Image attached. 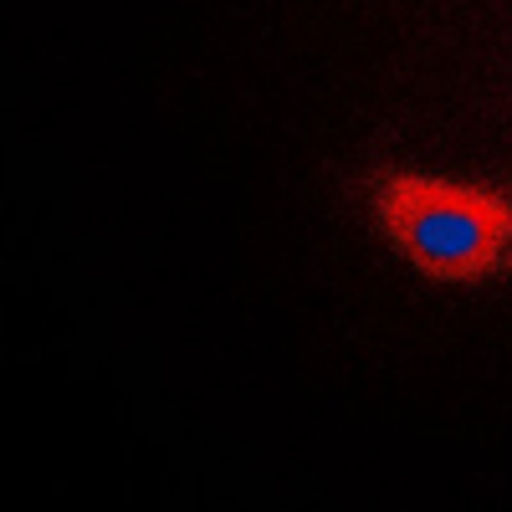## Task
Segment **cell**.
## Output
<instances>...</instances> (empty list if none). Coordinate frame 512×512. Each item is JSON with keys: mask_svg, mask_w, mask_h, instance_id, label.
Instances as JSON below:
<instances>
[{"mask_svg": "<svg viewBox=\"0 0 512 512\" xmlns=\"http://www.w3.org/2000/svg\"><path fill=\"white\" fill-rule=\"evenodd\" d=\"M369 210L420 277L487 282L512 272V190L384 169L369 185Z\"/></svg>", "mask_w": 512, "mask_h": 512, "instance_id": "1", "label": "cell"}]
</instances>
